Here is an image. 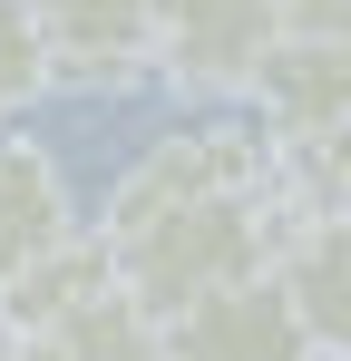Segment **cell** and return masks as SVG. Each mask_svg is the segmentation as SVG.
I'll list each match as a JSON object with an SVG mask.
<instances>
[{
	"instance_id": "6da1fadb",
	"label": "cell",
	"mask_w": 351,
	"mask_h": 361,
	"mask_svg": "<svg viewBox=\"0 0 351 361\" xmlns=\"http://www.w3.org/2000/svg\"><path fill=\"white\" fill-rule=\"evenodd\" d=\"M273 235H283V195L264 185V195H205V205L137 215V225L98 235V254H108L117 293H137L166 322V312H185V302H205V293L254 283L273 264Z\"/></svg>"
},
{
	"instance_id": "7a4b0ae2",
	"label": "cell",
	"mask_w": 351,
	"mask_h": 361,
	"mask_svg": "<svg viewBox=\"0 0 351 361\" xmlns=\"http://www.w3.org/2000/svg\"><path fill=\"white\" fill-rule=\"evenodd\" d=\"M264 185H273V147H264L254 127L195 118V127H176V137H156V147L108 185V205H98L88 235H117V225L166 215V205H205V195H264Z\"/></svg>"
},
{
	"instance_id": "3957f363",
	"label": "cell",
	"mask_w": 351,
	"mask_h": 361,
	"mask_svg": "<svg viewBox=\"0 0 351 361\" xmlns=\"http://www.w3.org/2000/svg\"><path fill=\"white\" fill-rule=\"evenodd\" d=\"M273 39H283L273 0H156L147 68L166 78L176 98H244Z\"/></svg>"
},
{
	"instance_id": "277c9868",
	"label": "cell",
	"mask_w": 351,
	"mask_h": 361,
	"mask_svg": "<svg viewBox=\"0 0 351 361\" xmlns=\"http://www.w3.org/2000/svg\"><path fill=\"white\" fill-rule=\"evenodd\" d=\"M254 137L264 147H342L351 127V39H273L254 68Z\"/></svg>"
},
{
	"instance_id": "5b68a950",
	"label": "cell",
	"mask_w": 351,
	"mask_h": 361,
	"mask_svg": "<svg viewBox=\"0 0 351 361\" xmlns=\"http://www.w3.org/2000/svg\"><path fill=\"white\" fill-rule=\"evenodd\" d=\"M49 88H137L147 78V30L156 0H30Z\"/></svg>"
},
{
	"instance_id": "8992f818",
	"label": "cell",
	"mask_w": 351,
	"mask_h": 361,
	"mask_svg": "<svg viewBox=\"0 0 351 361\" xmlns=\"http://www.w3.org/2000/svg\"><path fill=\"white\" fill-rule=\"evenodd\" d=\"M273 293L292 302V322L312 332V352H351V225L332 215H302L283 205V235H273Z\"/></svg>"
},
{
	"instance_id": "52a82bcc",
	"label": "cell",
	"mask_w": 351,
	"mask_h": 361,
	"mask_svg": "<svg viewBox=\"0 0 351 361\" xmlns=\"http://www.w3.org/2000/svg\"><path fill=\"white\" fill-rule=\"evenodd\" d=\"M166 361H312V332L292 322L273 274H254L234 293H205L185 312H166Z\"/></svg>"
},
{
	"instance_id": "ba28073f",
	"label": "cell",
	"mask_w": 351,
	"mask_h": 361,
	"mask_svg": "<svg viewBox=\"0 0 351 361\" xmlns=\"http://www.w3.org/2000/svg\"><path fill=\"white\" fill-rule=\"evenodd\" d=\"M68 235H78V205H68L58 157L30 137H0V283L30 274L39 254H58Z\"/></svg>"
},
{
	"instance_id": "9c48e42d",
	"label": "cell",
	"mask_w": 351,
	"mask_h": 361,
	"mask_svg": "<svg viewBox=\"0 0 351 361\" xmlns=\"http://www.w3.org/2000/svg\"><path fill=\"white\" fill-rule=\"evenodd\" d=\"M30 352H39V361H166V322H156L137 293L98 283L78 312H58Z\"/></svg>"
},
{
	"instance_id": "30bf717a",
	"label": "cell",
	"mask_w": 351,
	"mask_h": 361,
	"mask_svg": "<svg viewBox=\"0 0 351 361\" xmlns=\"http://www.w3.org/2000/svg\"><path fill=\"white\" fill-rule=\"evenodd\" d=\"M39 88H49V49H39V20H30V0H0V137L39 108Z\"/></svg>"
},
{
	"instance_id": "8fae6325",
	"label": "cell",
	"mask_w": 351,
	"mask_h": 361,
	"mask_svg": "<svg viewBox=\"0 0 351 361\" xmlns=\"http://www.w3.org/2000/svg\"><path fill=\"white\" fill-rule=\"evenodd\" d=\"M283 39H351V0H273Z\"/></svg>"
},
{
	"instance_id": "7c38bea8",
	"label": "cell",
	"mask_w": 351,
	"mask_h": 361,
	"mask_svg": "<svg viewBox=\"0 0 351 361\" xmlns=\"http://www.w3.org/2000/svg\"><path fill=\"white\" fill-rule=\"evenodd\" d=\"M312 361H351V352H312Z\"/></svg>"
}]
</instances>
